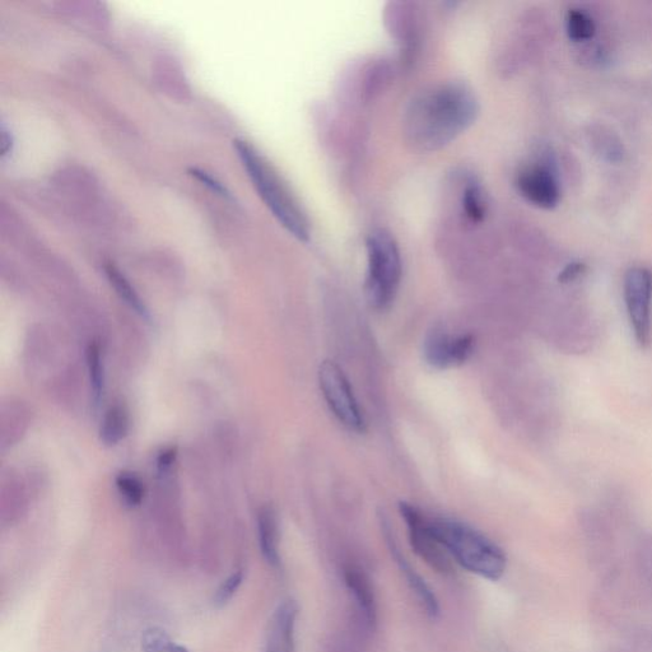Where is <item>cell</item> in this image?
<instances>
[{
    "label": "cell",
    "mask_w": 652,
    "mask_h": 652,
    "mask_svg": "<svg viewBox=\"0 0 652 652\" xmlns=\"http://www.w3.org/2000/svg\"><path fill=\"white\" fill-rule=\"evenodd\" d=\"M478 114V101L469 87L447 82L428 88L405 111V139L417 151H439L467 132Z\"/></svg>",
    "instance_id": "1"
},
{
    "label": "cell",
    "mask_w": 652,
    "mask_h": 652,
    "mask_svg": "<svg viewBox=\"0 0 652 652\" xmlns=\"http://www.w3.org/2000/svg\"><path fill=\"white\" fill-rule=\"evenodd\" d=\"M430 526L451 560L470 574L489 581L500 580L505 575V552L477 529L445 518L430 519Z\"/></svg>",
    "instance_id": "2"
},
{
    "label": "cell",
    "mask_w": 652,
    "mask_h": 652,
    "mask_svg": "<svg viewBox=\"0 0 652 652\" xmlns=\"http://www.w3.org/2000/svg\"><path fill=\"white\" fill-rule=\"evenodd\" d=\"M234 146L265 206L293 237L302 242L309 241V221L276 172L248 142L236 139Z\"/></svg>",
    "instance_id": "3"
},
{
    "label": "cell",
    "mask_w": 652,
    "mask_h": 652,
    "mask_svg": "<svg viewBox=\"0 0 652 652\" xmlns=\"http://www.w3.org/2000/svg\"><path fill=\"white\" fill-rule=\"evenodd\" d=\"M367 276L365 291L372 309H388L402 281V255L394 237L385 230L371 232L366 240Z\"/></svg>",
    "instance_id": "4"
},
{
    "label": "cell",
    "mask_w": 652,
    "mask_h": 652,
    "mask_svg": "<svg viewBox=\"0 0 652 652\" xmlns=\"http://www.w3.org/2000/svg\"><path fill=\"white\" fill-rule=\"evenodd\" d=\"M319 381L326 403L338 421L348 430L365 432V418L341 367L334 361H324L320 365Z\"/></svg>",
    "instance_id": "5"
},
{
    "label": "cell",
    "mask_w": 652,
    "mask_h": 652,
    "mask_svg": "<svg viewBox=\"0 0 652 652\" xmlns=\"http://www.w3.org/2000/svg\"><path fill=\"white\" fill-rule=\"evenodd\" d=\"M624 302L633 334L642 348L649 346L652 325V273L632 268L624 277Z\"/></svg>",
    "instance_id": "6"
},
{
    "label": "cell",
    "mask_w": 652,
    "mask_h": 652,
    "mask_svg": "<svg viewBox=\"0 0 652 652\" xmlns=\"http://www.w3.org/2000/svg\"><path fill=\"white\" fill-rule=\"evenodd\" d=\"M399 510L407 524L409 542L417 556L440 574H453V565H451L453 560L433 535L430 519H427L417 507L407 502H402Z\"/></svg>",
    "instance_id": "7"
},
{
    "label": "cell",
    "mask_w": 652,
    "mask_h": 652,
    "mask_svg": "<svg viewBox=\"0 0 652 652\" xmlns=\"http://www.w3.org/2000/svg\"><path fill=\"white\" fill-rule=\"evenodd\" d=\"M474 352L473 335H450L435 330L427 335L423 353L428 365L435 369H449L467 362Z\"/></svg>",
    "instance_id": "8"
},
{
    "label": "cell",
    "mask_w": 652,
    "mask_h": 652,
    "mask_svg": "<svg viewBox=\"0 0 652 652\" xmlns=\"http://www.w3.org/2000/svg\"><path fill=\"white\" fill-rule=\"evenodd\" d=\"M518 189L533 206L551 209L560 202V185L552 171L544 166L529 167L520 172Z\"/></svg>",
    "instance_id": "9"
},
{
    "label": "cell",
    "mask_w": 652,
    "mask_h": 652,
    "mask_svg": "<svg viewBox=\"0 0 652 652\" xmlns=\"http://www.w3.org/2000/svg\"><path fill=\"white\" fill-rule=\"evenodd\" d=\"M298 608L295 600H284L273 614L264 652H295Z\"/></svg>",
    "instance_id": "10"
},
{
    "label": "cell",
    "mask_w": 652,
    "mask_h": 652,
    "mask_svg": "<svg viewBox=\"0 0 652 652\" xmlns=\"http://www.w3.org/2000/svg\"><path fill=\"white\" fill-rule=\"evenodd\" d=\"M384 533L386 540H388L390 552L393 554V558L397 562L400 572H402L405 580H407L409 588L416 594L419 603L426 609L428 616L436 618L440 614V604L435 593L428 586L426 580L414 570L411 563L404 557V554L400 552L388 524H384Z\"/></svg>",
    "instance_id": "11"
},
{
    "label": "cell",
    "mask_w": 652,
    "mask_h": 652,
    "mask_svg": "<svg viewBox=\"0 0 652 652\" xmlns=\"http://www.w3.org/2000/svg\"><path fill=\"white\" fill-rule=\"evenodd\" d=\"M344 582L355 598L358 608H360L363 617L367 623L372 626L376 623L377 605L374 589L369 577L356 566H348L344 570Z\"/></svg>",
    "instance_id": "12"
},
{
    "label": "cell",
    "mask_w": 652,
    "mask_h": 652,
    "mask_svg": "<svg viewBox=\"0 0 652 652\" xmlns=\"http://www.w3.org/2000/svg\"><path fill=\"white\" fill-rule=\"evenodd\" d=\"M259 544L264 560L274 568L281 567L279 554V529L276 512L272 507H263L258 516Z\"/></svg>",
    "instance_id": "13"
},
{
    "label": "cell",
    "mask_w": 652,
    "mask_h": 652,
    "mask_svg": "<svg viewBox=\"0 0 652 652\" xmlns=\"http://www.w3.org/2000/svg\"><path fill=\"white\" fill-rule=\"evenodd\" d=\"M129 430V416L121 405H114L102 421L100 439L107 446L118 445Z\"/></svg>",
    "instance_id": "14"
},
{
    "label": "cell",
    "mask_w": 652,
    "mask_h": 652,
    "mask_svg": "<svg viewBox=\"0 0 652 652\" xmlns=\"http://www.w3.org/2000/svg\"><path fill=\"white\" fill-rule=\"evenodd\" d=\"M105 272L110 283L113 284L116 292H118V295L123 298V300L127 302L134 311H137L142 318L149 319L146 306H144L138 293L135 292L132 284H130L128 279L124 277V274H121L120 270L111 263L105 265Z\"/></svg>",
    "instance_id": "15"
},
{
    "label": "cell",
    "mask_w": 652,
    "mask_h": 652,
    "mask_svg": "<svg viewBox=\"0 0 652 652\" xmlns=\"http://www.w3.org/2000/svg\"><path fill=\"white\" fill-rule=\"evenodd\" d=\"M87 363L88 370H90L93 400L96 405H99L105 390L104 363H102L99 344L93 343L88 347Z\"/></svg>",
    "instance_id": "16"
},
{
    "label": "cell",
    "mask_w": 652,
    "mask_h": 652,
    "mask_svg": "<svg viewBox=\"0 0 652 652\" xmlns=\"http://www.w3.org/2000/svg\"><path fill=\"white\" fill-rule=\"evenodd\" d=\"M567 35L574 41H586L594 37L596 27L593 18L579 9H571L566 18Z\"/></svg>",
    "instance_id": "17"
},
{
    "label": "cell",
    "mask_w": 652,
    "mask_h": 652,
    "mask_svg": "<svg viewBox=\"0 0 652 652\" xmlns=\"http://www.w3.org/2000/svg\"><path fill=\"white\" fill-rule=\"evenodd\" d=\"M143 652H189L175 640H172L169 633L161 628L152 627L144 632L142 638Z\"/></svg>",
    "instance_id": "18"
},
{
    "label": "cell",
    "mask_w": 652,
    "mask_h": 652,
    "mask_svg": "<svg viewBox=\"0 0 652 652\" xmlns=\"http://www.w3.org/2000/svg\"><path fill=\"white\" fill-rule=\"evenodd\" d=\"M463 209L470 221L481 222L486 214L481 186L477 183H468L463 193Z\"/></svg>",
    "instance_id": "19"
},
{
    "label": "cell",
    "mask_w": 652,
    "mask_h": 652,
    "mask_svg": "<svg viewBox=\"0 0 652 652\" xmlns=\"http://www.w3.org/2000/svg\"><path fill=\"white\" fill-rule=\"evenodd\" d=\"M116 487L119 489L121 497L124 498L125 504L129 506H138L144 497L143 484L132 473H120L116 477Z\"/></svg>",
    "instance_id": "20"
},
{
    "label": "cell",
    "mask_w": 652,
    "mask_h": 652,
    "mask_svg": "<svg viewBox=\"0 0 652 652\" xmlns=\"http://www.w3.org/2000/svg\"><path fill=\"white\" fill-rule=\"evenodd\" d=\"M242 580H244V575H242L240 570L232 572V574L222 582L220 588L217 589V593L213 598L214 605L221 608L230 603L237 591H239Z\"/></svg>",
    "instance_id": "21"
},
{
    "label": "cell",
    "mask_w": 652,
    "mask_h": 652,
    "mask_svg": "<svg viewBox=\"0 0 652 652\" xmlns=\"http://www.w3.org/2000/svg\"><path fill=\"white\" fill-rule=\"evenodd\" d=\"M189 174L192 175L193 178L199 180L200 183L208 186V188L213 190L214 193L220 194L225 198L231 197L230 192H228L225 186H223L220 181L214 179L213 176L209 175L208 172L193 167V169L189 170Z\"/></svg>",
    "instance_id": "22"
},
{
    "label": "cell",
    "mask_w": 652,
    "mask_h": 652,
    "mask_svg": "<svg viewBox=\"0 0 652 652\" xmlns=\"http://www.w3.org/2000/svg\"><path fill=\"white\" fill-rule=\"evenodd\" d=\"M585 272V264L571 263L566 265L565 269L562 270L560 276H558V281L562 284L572 283L575 282L576 279H579Z\"/></svg>",
    "instance_id": "23"
},
{
    "label": "cell",
    "mask_w": 652,
    "mask_h": 652,
    "mask_svg": "<svg viewBox=\"0 0 652 652\" xmlns=\"http://www.w3.org/2000/svg\"><path fill=\"white\" fill-rule=\"evenodd\" d=\"M13 149V137L11 132L7 129L6 125H2L0 129V156H2V161H6L9 153Z\"/></svg>",
    "instance_id": "24"
},
{
    "label": "cell",
    "mask_w": 652,
    "mask_h": 652,
    "mask_svg": "<svg viewBox=\"0 0 652 652\" xmlns=\"http://www.w3.org/2000/svg\"><path fill=\"white\" fill-rule=\"evenodd\" d=\"M176 456V450L175 449H169L163 451L160 456H158V470H160L161 473H166L167 470L171 468V465L174 464Z\"/></svg>",
    "instance_id": "25"
}]
</instances>
